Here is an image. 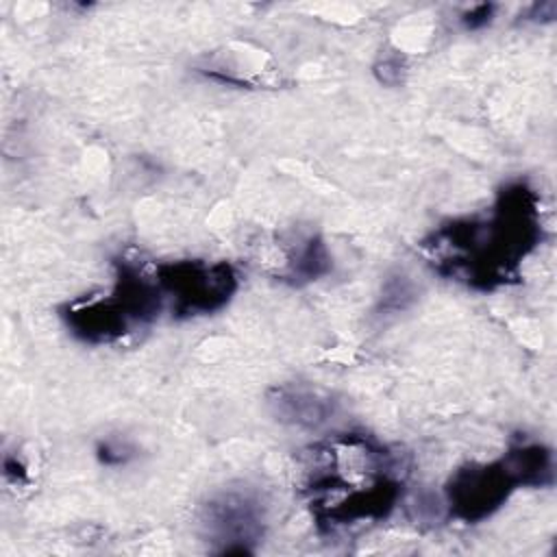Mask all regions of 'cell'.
Wrapping results in <instances>:
<instances>
[{
	"mask_svg": "<svg viewBox=\"0 0 557 557\" xmlns=\"http://www.w3.org/2000/svg\"><path fill=\"white\" fill-rule=\"evenodd\" d=\"M413 298H416L413 283L403 274H396V276L385 281L379 309H383V311H403L411 305Z\"/></svg>",
	"mask_w": 557,
	"mask_h": 557,
	"instance_id": "9c48e42d",
	"label": "cell"
},
{
	"mask_svg": "<svg viewBox=\"0 0 557 557\" xmlns=\"http://www.w3.org/2000/svg\"><path fill=\"white\" fill-rule=\"evenodd\" d=\"M165 309L154 268L146 261L115 259V278L107 294L81 296L61 309L70 333L85 344H115L148 329Z\"/></svg>",
	"mask_w": 557,
	"mask_h": 557,
	"instance_id": "3957f363",
	"label": "cell"
},
{
	"mask_svg": "<svg viewBox=\"0 0 557 557\" xmlns=\"http://www.w3.org/2000/svg\"><path fill=\"white\" fill-rule=\"evenodd\" d=\"M329 270H331V252L324 239L311 233L305 237H296V242H289L283 268L276 272V276L278 281H285L289 285H305V283L318 281Z\"/></svg>",
	"mask_w": 557,
	"mask_h": 557,
	"instance_id": "ba28073f",
	"label": "cell"
},
{
	"mask_svg": "<svg viewBox=\"0 0 557 557\" xmlns=\"http://www.w3.org/2000/svg\"><path fill=\"white\" fill-rule=\"evenodd\" d=\"M96 455L104 466H124L133 459L135 448L124 440H102L96 448Z\"/></svg>",
	"mask_w": 557,
	"mask_h": 557,
	"instance_id": "30bf717a",
	"label": "cell"
},
{
	"mask_svg": "<svg viewBox=\"0 0 557 557\" xmlns=\"http://www.w3.org/2000/svg\"><path fill=\"white\" fill-rule=\"evenodd\" d=\"M268 407L278 422L313 431L333 416L335 400L311 385L283 383L268 392Z\"/></svg>",
	"mask_w": 557,
	"mask_h": 557,
	"instance_id": "52a82bcc",
	"label": "cell"
},
{
	"mask_svg": "<svg viewBox=\"0 0 557 557\" xmlns=\"http://www.w3.org/2000/svg\"><path fill=\"white\" fill-rule=\"evenodd\" d=\"M152 268L165 309L176 320L220 311L239 287L237 272L226 261L181 259L154 263Z\"/></svg>",
	"mask_w": 557,
	"mask_h": 557,
	"instance_id": "5b68a950",
	"label": "cell"
},
{
	"mask_svg": "<svg viewBox=\"0 0 557 557\" xmlns=\"http://www.w3.org/2000/svg\"><path fill=\"white\" fill-rule=\"evenodd\" d=\"M200 527L215 553H255L265 531L263 503L250 487H224L202 505Z\"/></svg>",
	"mask_w": 557,
	"mask_h": 557,
	"instance_id": "8992f818",
	"label": "cell"
},
{
	"mask_svg": "<svg viewBox=\"0 0 557 557\" xmlns=\"http://www.w3.org/2000/svg\"><path fill=\"white\" fill-rule=\"evenodd\" d=\"M496 7L492 2H483V4H476L472 7L470 11H466L461 15V24L468 28V30H476V28H483L485 24H490L492 15H494Z\"/></svg>",
	"mask_w": 557,
	"mask_h": 557,
	"instance_id": "8fae6325",
	"label": "cell"
},
{
	"mask_svg": "<svg viewBox=\"0 0 557 557\" xmlns=\"http://www.w3.org/2000/svg\"><path fill=\"white\" fill-rule=\"evenodd\" d=\"M542 235L535 189L513 181L498 189L487 211L442 222L420 242V250L442 276L479 292H494L520 278V265Z\"/></svg>",
	"mask_w": 557,
	"mask_h": 557,
	"instance_id": "7a4b0ae2",
	"label": "cell"
},
{
	"mask_svg": "<svg viewBox=\"0 0 557 557\" xmlns=\"http://www.w3.org/2000/svg\"><path fill=\"white\" fill-rule=\"evenodd\" d=\"M300 466V490L322 533L387 518L407 479L403 453L363 431L333 433L311 444Z\"/></svg>",
	"mask_w": 557,
	"mask_h": 557,
	"instance_id": "6da1fadb",
	"label": "cell"
},
{
	"mask_svg": "<svg viewBox=\"0 0 557 557\" xmlns=\"http://www.w3.org/2000/svg\"><path fill=\"white\" fill-rule=\"evenodd\" d=\"M400 74H403V61L398 54H383L381 63L376 65V76L381 83L385 85H394L400 83Z\"/></svg>",
	"mask_w": 557,
	"mask_h": 557,
	"instance_id": "7c38bea8",
	"label": "cell"
},
{
	"mask_svg": "<svg viewBox=\"0 0 557 557\" xmlns=\"http://www.w3.org/2000/svg\"><path fill=\"white\" fill-rule=\"evenodd\" d=\"M557 13V4L555 2H540V4H533L531 7V13L529 17L531 20H540V22H550Z\"/></svg>",
	"mask_w": 557,
	"mask_h": 557,
	"instance_id": "4fadbf2b",
	"label": "cell"
},
{
	"mask_svg": "<svg viewBox=\"0 0 557 557\" xmlns=\"http://www.w3.org/2000/svg\"><path fill=\"white\" fill-rule=\"evenodd\" d=\"M553 481V450L542 442L513 440L498 459L457 468L444 485V498L450 518L476 524L500 509L518 487H546Z\"/></svg>",
	"mask_w": 557,
	"mask_h": 557,
	"instance_id": "277c9868",
	"label": "cell"
}]
</instances>
